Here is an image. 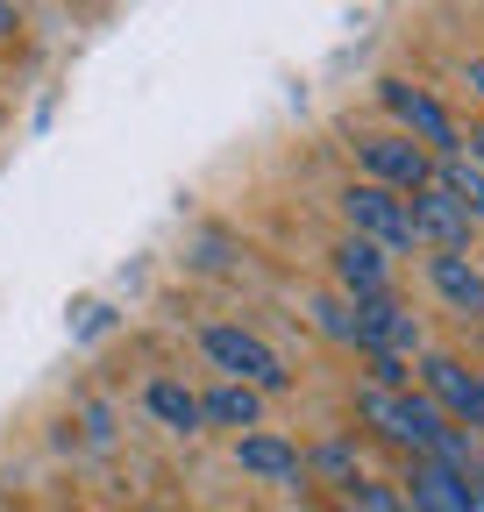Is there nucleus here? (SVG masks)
I'll use <instances>...</instances> for the list:
<instances>
[{
  "label": "nucleus",
  "mask_w": 484,
  "mask_h": 512,
  "mask_svg": "<svg viewBox=\"0 0 484 512\" xmlns=\"http://www.w3.org/2000/svg\"><path fill=\"white\" fill-rule=\"evenodd\" d=\"M356 413L371 420V427L399 448L406 463H413V456H435L442 434L456 427V420H449L428 392H378V384H363V392H356Z\"/></svg>",
  "instance_id": "f257e3e1"
},
{
  "label": "nucleus",
  "mask_w": 484,
  "mask_h": 512,
  "mask_svg": "<svg viewBox=\"0 0 484 512\" xmlns=\"http://www.w3.org/2000/svg\"><path fill=\"white\" fill-rule=\"evenodd\" d=\"M200 356H207L228 384H250V392H285V384H292L285 356H278L257 328H242V320H207V328H200Z\"/></svg>",
  "instance_id": "f03ea898"
},
{
  "label": "nucleus",
  "mask_w": 484,
  "mask_h": 512,
  "mask_svg": "<svg viewBox=\"0 0 484 512\" xmlns=\"http://www.w3.org/2000/svg\"><path fill=\"white\" fill-rule=\"evenodd\" d=\"M342 221H349V235L356 242H371V249H385V256H413L420 249V228H413V207L399 200V192H385V185H371V178H356V185H342Z\"/></svg>",
  "instance_id": "7ed1b4c3"
},
{
  "label": "nucleus",
  "mask_w": 484,
  "mask_h": 512,
  "mask_svg": "<svg viewBox=\"0 0 484 512\" xmlns=\"http://www.w3.org/2000/svg\"><path fill=\"white\" fill-rule=\"evenodd\" d=\"M349 150H356V171L371 185H385V192H399V200H413L420 185H435V157L413 136H399V128H371V136H356Z\"/></svg>",
  "instance_id": "20e7f679"
},
{
  "label": "nucleus",
  "mask_w": 484,
  "mask_h": 512,
  "mask_svg": "<svg viewBox=\"0 0 484 512\" xmlns=\"http://www.w3.org/2000/svg\"><path fill=\"white\" fill-rule=\"evenodd\" d=\"M378 100H385V114L399 121V136H413L428 157H456V150H463L449 107H442L428 86H413V79H378Z\"/></svg>",
  "instance_id": "39448f33"
},
{
  "label": "nucleus",
  "mask_w": 484,
  "mask_h": 512,
  "mask_svg": "<svg viewBox=\"0 0 484 512\" xmlns=\"http://www.w3.org/2000/svg\"><path fill=\"white\" fill-rule=\"evenodd\" d=\"M420 392H428L456 427H470V434L484 441V370H470V363L428 349V356H420Z\"/></svg>",
  "instance_id": "423d86ee"
},
{
  "label": "nucleus",
  "mask_w": 484,
  "mask_h": 512,
  "mask_svg": "<svg viewBox=\"0 0 484 512\" xmlns=\"http://www.w3.org/2000/svg\"><path fill=\"white\" fill-rule=\"evenodd\" d=\"M356 349L363 356H428V335H420V320H413V306L406 299H363L356 306Z\"/></svg>",
  "instance_id": "0eeeda50"
},
{
  "label": "nucleus",
  "mask_w": 484,
  "mask_h": 512,
  "mask_svg": "<svg viewBox=\"0 0 484 512\" xmlns=\"http://www.w3.org/2000/svg\"><path fill=\"white\" fill-rule=\"evenodd\" d=\"M328 278H335V292H342L349 306L385 299V292H392V256L371 249V242H356V235H342V242L328 249Z\"/></svg>",
  "instance_id": "6e6552de"
},
{
  "label": "nucleus",
  "mask_w": 484,
  "mask_h": 512,
  "mask_svg": "<svg viewBox=\"0 0 484 512\" xmlns=\"http://www.w3.org/2000/svg\"><path fill=\"white\" fill-rule=\"evenodd\" d=\"M399 491H406L413 512H484V505H477V484L456 477V470H442V463H428V456H413V463H406Z\"/></svg>",
  "instance_id": "1a4fd4ad"
},
{
  "label": "nucleus",
  "mask_w": 484,
  "mask_h": 512,
  "mask_svg": "<svg viewBox=\"0 0 484 512\" xmlns=\"http://www.w3.org/2000/svg\"><path fill=\"white\" fill-rule=\"evenodd\" d=\"M235 470H250V477H264V484H278V491H299L307 484V456L285 441V434H235Z\"/></svg>",
  "instance_id": "9d476101"
},
{
  "label": "nucleus",
  "mask_w": 484,
  "mask_h": 512,
  "mask_svg": "<svg viewBox=\"0 0 484 512\" xmlns=\"http://www.w3.org/2000/svg\"><path fill=\"white\" fill-rule=\"evenodd\" d=\"M406 207H413V228H420V249H456V256L470 249V235H477V221H470V214H463V207L449 200V192H442V185H420V192H413V200H406Z\"/></svg>",
  "instance_id": "9b49d317"
},
{
  "label": "nucleus",
  "mask_w": 484,
  "mask_h": 512,
  "mask_svg": "<svg viewBox=\"0 0 484 512\" xmlns=\"http://www.w3.org/2000/svg\"><path fill=\"white\" fill-rule=\"evenodd\" d=\"M428 285L449 299V313H463V320L484 328V264H470L456 249H428Z\"/></svg>",
  "instance_id": "f8f14e48"
},
{
  "label": "nucleus",
  "mask_w": 484,
  "mask_h": 512,
  "mask_svg": "<svg viewBox=\"0 0 484 512\" xmlns=\"http://www.w3.org/2000/svg\"><path fill=\"white\" fill-rule=\"evenodd\" d=\"M200 420H207V427H235V434H242V427L257 434V427H264V392H250V384H228V377H221L214 392H200Z\"/></svg>",
  "instance_id": "ddd939ff"
},
{
  "label": "nucleus",
  "mask_w": 484,
  "mask_h": 512,
  "mask_svg": "<svg viewBox=\"0 0 484 512\" xmlns=\"http://www.w3.org/2000/svg\"><path fill=\"white\" fill-rule=\"evenodd\" d=\"M143 406L171 427V434H200L207 420H200V392H186L178 377H150V392H143Z\"/></svg>",
  "instance_id": "4468645a"
},
{
  "label": "nucleus",
  "mask_w": 484,
  "mask_h": 512,
  "mask_svg": "<svg viewBox=\"0 0 484 512\" xmlns=\"http://www.w3.org/2000/svg\"><path fill=\"white\" fill-rule=\"evenodd\" d=\"M435 185L449 192V200H456L477 228H484V164H470L463 150H456V157H435Z\"/></svg>",
  "instance_id": "2eb2a0df"
},
{
  "label": "nucleus",
  "mask_w": 484,
  "mask_h": 512,
  "mask_svg": "<svg viewBox=\"0 0 484 512\" xmlns=\"http://www.w3.org/2000/svg\"><path fill=\"white\" fill-rule=\"evenodd\" d=\"M307 477H328V484H342V498L363 484V470H356V441L349 434H328L314 456H307Z\"/></svg>",
  "instance_id": "dca6fc26"
},
{
  "label": "nucleus",
  "mask_w": 484,
  "mask_h": 512,
  "mask_svg": "<svg viewBox=\"0 0 484 512\" xmlns=\"http://www.w3.org/2000/svg\"><path fill=\"white\" fill-rule=\"evenodd\" d=\"M314 328H321L328 342H342V349H356V306H349L342 292H321V299H314Z\"/></svg>",
  "instance_id": "f3484780"
},
{
  "label": "nucleus",
  "mask_w": 484,
  "mask_h": 512,
  "mask_svg": "<svg viewBox=\"0 0 484 512\" xmlns=\"http://www.w3.org/2000/svg\"><path fill=\"white\" fill-rule=\"evenodd\" d=\"M463 157H470V164H484V121H477L470 136H463Z\"/></svg>",
  "instance_id": "a211bd4d"
},
{
  "label": "nucleus",
  "mask_w": 484,
  "mask_h": 512,
  "mask_svg": "<svg viewBox=\"0 0 484 512\" xmlns=\"http://www.w3.org/2000/svg\"><path fill=\"white\" fill-rule=\"evenodd\" d=\"M463 79H470V93L484 100V57H470V64H463Z\"/></svg>",
  "instance_id": "6ab92c4d"
},
{
  "label": "nucleus",
  "mask_w": 484,
  "mask_h": 512,
  "mask_svg": "<svg viewBox=\"0 0 484 512\" xmlns=\"http://www.w3.org/2000/svg\"><path fill=\"white\" fill-rule=\"evenodd\" d=\"M15 29V8H8V0H0V36H8Z\"/></svg>",
  "instance_id": "aec40b11"
},
{
  "label": "nucleus",
  "mask_w": 484,
  "mask_h": 512,
  "mask_svg": "<svg viewBox=\"0 0 484 512\" xmlns=\"http://www.w3.org/2000/svg\"><path fill=\"white\" fill-rule=\"evenodd\" d=\"M335 512H349V505H335Z\"/></svg>",
  "instance_id": "412c9836"
}]
</instances>
